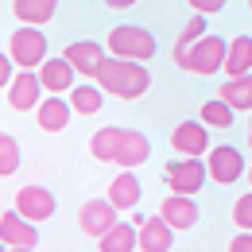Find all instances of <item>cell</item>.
Listing matches in <instances>:
<instances>
[{"label":"cell","mask_w":252,"mask_h":252,"mask_svg":"<svg viewBox=\"0 0 252 252\" xmlns=\"http://www.w3.org/2000/svg\"><path fill=\"white\" fill-rule=\"evenodd\" d=\"M90 156L97 163H117V167H140V163H148L152 156V140L144 136V132H136V128H97L94 136H90Z\"/></svg>","instance_id":"6da1fadb"},{"label":"cell","mask_w":252,"mask_h":252,"mask_svg":"<svg viewBox=\"0 0 252 252\" xmlns=\"http://www.w3.org/2000/svg\"><path fill=\"white\" fill-rule=\"evenodd\" d=\"M97 86L105 90V94L121 97V101H136V97H144L152 90V74H148V66L136 63V59H105L101 66V74L94 78Z\"/></svg>","instance_id":"7a4b0ae2"},{"label":"cell","mask_w":252,"mask_h":252,"mask_svg":"<svg viewBox=\"0 0 252 252\" xmlns=\"http://www.w3.org/2000/svg\"><path fill=\"white\" fill-rule=\"evenodd\" d=\"M225 55H229V39L202 35L194 47H187L183 55H175V66L187 70V74H198V78H210V74L225 70Z\"/></svg>","instance_id":"3957f363"},{"label":"cell","mask_w":252,"mask_h":252,"mask_svg":"<svg viewBox=\"0 0 252 252\" xmlns=\"http://www.w3.org/2000/svg\"><path fill=\"white\" fill-rule=\"evenodd\" d=\"M156 47H159L156 35L148 28H140V24H121V28L109 32V55H117V59L148 63V59H156Z\"/></svg>","instance_id":"277c9868"},{"label":"cell","mask_w":252,"mask_h":252,"mask_svg":"<svg viewBox=\"0 0 252 252\" xmlns=\"http://www.w3.org/2000/svg\"><path fill=\"white\" fill-rule=\"evenodd\" d=\"M8 59L20 66V70H39V66L47 63V35L32 28V24H24V28H16L12 39H8Z\"/></svg>","instance_id":"5b68a950"},{"label":"cell","mask_w":252,"mask_h":252,"mask_svg":"<svg viewBox=\"0 0 252 252\" xmlns=\"http://www.w3.org/2000/svg\"><path fill=\"white\" fill-rule=\"evenodd\" d=\"M206 179H210V167H206L202 156H179L175 163L163 167V183L175 194H198Z\"/></svg>","instance_id":"8992f818"},{"label":"cell","mask_w":252,"mask_h":252,"mask_svg":"<svg viewBox=\"0 0 252 252\" xmlns=\"http://www.w3.org/2000/svg\"><path fill=\"white\" fill-rule=\"evenodd\" d=\"M206 167H210V179H214L218 187H233L241 175H249V167H245V152H237L233 144H218V148H210V152H206Z\"/></svg>","instance_id":"52a82bcc"},{"label":"cell","mask_w":252,"mask_h":252,"mask_svg":"<svg viewBox=\"0 0 252 252\" xmlns=\"http://www.w3.org/2000/svg\"><path fill=\"white\" fill-rule=\"evenodd\" d=\"M4 90H8L4 97H8V105H12L16 113H32V109H39V101H43V94H47L39 70H20Z\"/></svg>","instance_id":"ba28073f"},{"label":"cell","mask_w":252,"mask_h":252,"mask_svg":"<svg viewBox=\"0 0 252 252\" xmlns=\"http://www.w3.org/2000/svg\"><path fill=\"white\" fill-rule=\"evenodd\" d=\"M117 214H121V210L109 202V194H105V198H90V202L78 210V229H82L86 237L101 241V237L117 225Z\"/></svg>","instance_id":"9c48e42d"},{"label":"cell","mask_w":252,"mask_h":252,"mask_svg":"<svg viewBox=\"0 0 252 252\" xmlns=\"http://www.w3.org/2000/svg\"><path fill=\"white\" fill-rule=\"evenodd\" d=\"M0 241L4 249H35L39 245V221H28L16 206L0 214Z\"/></svg>","instance_id":"30bf717a"},{"label":"cell","mask_w":252,"mask_h":252,"mask_svg":"<svg viewBox=\"0 0 252 252\" xmlns=\"http://www.w3.org/2000/svg\"><path fill=\"white\" fill-rule=\"evenodd\" d=\"M16 210H20L28 221H39V225H43V221L55 218L59 198H55L47 187H35V183H28V187H20V194H16Z\"/></svg>","instance_id":"8fae6325"},{"label":"cell","mask_w":252,"mask_h":252,"mask_svg":"<svg viewBox=\"0 0 252 252\" xmlns=\"http://www.w3.org/2000/svg\"><path fill=\"white\" fill-rule=\"evenodd\" d=\"M171 148L179 156H202V152H210L214 148L210 144V125L206 121H179L175 132H171Z\"/></svg>","instance_id":"7c38bea8"},{"label":"cell","mask_w":252,"mask_h":252,"mask_svg":"<svg viewBox=\"0 0 252 252\" xmlns=\"http://www.w3.org/2000/svg\"><path fill=\"white\" fill-rule=\"evenodd\" d=\"M66 59L74 63L78 74H86V78H97L101 74V66L109 59V51H105V43H97V39H78V43H70L63 51Z\"/></svg>","instance_id":"4fadbf2b"},{"label":"cell","mask_w":252,"mask_h":252,"mask_svg":"<svg viewBox=\"0 0 252 252\" xmlns=\"http://www.w3.org/2000/svg\"><path fill=\"white\" fill-rule=\"evenodd\" d=\"M70 117H74V105L63 94H47L39 101V109H35V125L43 128V132H63L70 125Z\"/></svg>","instance_id":"5bb4252c"},{"label":"cell","mask_w":252,"mask_h":252,"mask_svg":"<svg viewBox=\"0 0 252 252\" xmlns=\"http://www.w3.org/2000/svg\"><path fill=\"white\" fill-rule=\"evenodd\" d=\"M175 233H179V229L163 218V214L144 218V221H140V252H171Z\"/></svg>","instance_id":"9a60e30c"},{"label":"cell","mask_w":252,"mask_h":252,"mask_svg":"<svg viewBox=\"0 0 252 252\" xmlns=\"http://www.w3.org/2000/svg\"><path fill=\"white\" fill-rule=\"evenodd\" d=\"M159 214L171 221L175 229H194L198 218H202V210H198V202H194V194H167L163 198V206H159Z\"/></svg>","instance_id":"2e32d148"},{"label":"cell","mask_w":252,"mask_h":252,"mask_svg":"<svg viewBox=\"0 0 252 252\" xmlns=\"http://www.w3.org/2000/svg\"><path fill=\"white\" fill-rule=\"evenodd\" d=\"M39 78H43V90H47V94H70V90H74V86H78V82H74V78H78V70H74V63H70V59H47V63L39 66Z\"/></svg>","instance_id":"e0dca14e"},{"label":"cell","mask_w":252,"mask_h":252,"mask_svg":"<svg viewBox=\"0 0 252 252\" xmlns=\"http://www.w3.org/2000/svg\"><path fill=\"white\" fill-rule=\"evenodd\" d=\"M140 198H144V187H140V179L125 167V171L109 183V202H113L121 214H128V210H136V206H140Z\"/></svg>","instance_id":"ac0fdd59"},{"label":"cell","mask_w":252,"mask_h":252,"mask_svg":"<svg viewBox=\"0 0 252 252\" xmlns=\"http://www.w3.org/2000/svg\"><path fill=\"white\" fill-rule=\"evenodd\" d=\"M136 249H140V225L136 221H117L101 237V252H136Z\"/></svg>","instance_id":"d6986e66"},{"label":"cell","mask_w":252,"mask_h":252,"mask_svg":"<svg viewBox=\"0 0 252 252\" xmlns=\"http://www.w3.org/2000/svg\"><path fill=\"white\" fill-rule=\"evenodd\" d=\"M55 12H59V0H12V16L32 28H43Z\"/></svg>","instance_id":"ffe728a7"},{"label":"cell","mask_w":252,"mask_h":252,"mask_svg":"<svg viewBox=\"0 0 252 252\" xmlns=\"http://www.w3.org/2000/svg\"><path fill=\"white\" fill-rule=\"evenodd\" d=\"M70 105H74L78 117H97L101 105H105V90H101L97 82H78V86L70 90Z\"/></svg>","instance_id":"44dd1931"},{"label":"cell","mask_w":252,"mask_h":252,"mask_svg":"<svg viewBox=\"0 0 252 252\" xmlns=\"http://www.w3.org/2000/svg\"><path fill=\"white\" fill-rule=\"evenodd\" d=\"M225 74H252V35H233L229 39V55H225Z\"/></svg>","instance_id":"7402d4cb"},{"label":"cell","mask_w":252,"mask_h":252,"mask_svg":"<svg viewBox=\"0 0 252 252\" xmlns=\"http://www.w3.org/2000/svg\"><path fill=\"white\" fill-rule=\"evenodd\" d=\"M218 97H225L237 113H252V74H237L225 78V86L218 90Z\"/></svg>","instance_id":"603a6c76"},{"label":"cell","mask_w":252,"mask_h":252,"mask_svg":"<svg viewBox=\"0 0 252 252\" xmlns=\"http://www.w3.org/2000/svg\"><path fill=\"white\" fill-rule=\"evenodd\" d=\"M233 117H237V109H233L225 97H214V101L202 105V121L210 128H233Z\"/></svg>","instance_id":"cb8c5ba5"},{"label":"cell","mask_w":252,"mask_h":252,"mask_svg":"<svg viewBox=\"0 0 252 252\" xmlns=\"http://www.w3.org/2000/svg\"><path fill=\"white\" fill-rule=\"evenodd\" d=\"M206 28H210V24H206V16H202V12H194V16L187 20V28L179 32V43H175V55H183V51H187V47H194V43H198L202 35H210Z\"/></svg>","instance_id":"d4e9b609"},{"label":"cell","mask_w":252,"mask_h":252,"mask_svg":"<svg viewBox=\"0 0 252 252\" xmlns=\"http://www.w3.org/2000/svg\"><path fill=\"white\" fill-rule=\"evenodd\" d=\"M16 167H20V144H16V136H0V175L4 179H12L16 175Z\"/></svg>","instance_id":"484cf974"},{"label":"cell","mask_w":252,"mask_h":252,"mask_svg":"<svg viewBox=\"0 0 252 252\" xmlns=\"http://www.w3.org/2000/svg\"><path fill=\"white\" fill-rule=\"evenodd\" d=\"M233 221H237V229H249L252 233V190L233 202Z\"/></svg>","instance_id":"4316f807"},{"label":"cell","mask_w":252,"mask_h":252,"mask_svg":"<svg viewBox=\"0 0 252 252\" xmlns=\"http://www.w3.org/2000/svg\"><path fill=\"white\" fill-rule=\"evenodd\" d=\"M187 4L194 8V12H202V16H214V12H221L229 0H187Z\"/></svg>","instance_id":"83f0119b"},{"label":"cell","mask_w":252,"mask_h":252,"mask_svg":"<svg viewBox=\"0 0 252 252\" xmlns=\"http://www.w3.org/2000/svg\"><path fill=\"white\" fill-rule=\"evenodd\" d=\"M229 252H252V233L249 229H241V233L229 241Z\"/></svg>","instance_id":"f1b7e54d"},{"label":"cell","mask_w":252,"mask_h":252,"mask_svg":"<svg viewBox=\"0 0 252 252\" xmlns=\"http://www.w3.org/2000/svg\"><path fill=\"white\" fill-rule=\"evenodd\" d=\"M140 0H105V8H113V12H125V8H136Z\"/></svg>","instance_id":"f546056e"},{"label":"cell","mask_w":252,"mask_h":252,"mask_svg":"<svg viewBox=\"0 0 252 252\" xmlns=\"http://www.w3.org/2000/svg\"><path fill=\"white\" fill-rule=\"evenodd\" d=\"M0 78H4V86H8V82H12V59H8V55H4V59H0Z\"/></svg>","instance_id":"4dcf8cb0"},{"label":"cell","mask_w":252,"mask_h":252,"mask_svg":"<svg viewBox=\"0 0 252 252\" xmlns=\"http://www.w3.org/2000/svg\"><path fill=\"white\" fill-rule=\"evenodd\" d=\"M4 252H35V249H4Z\"/></svg>","instance_id":"1f68e13d"},{"label":"cell","mask_w":252,"mask_h":252,"mask_svg":"<svg viewBox=\"0 0 252 252\" xmlns=\"http://www.w3.org/2000/svg\"><path fill=\"white\" fill-rule=\"evenodd\" d=\"M249 152H252V121H249Z\"/></svg>","instance_id":"d6a6232c"},{"label":"cell","mask_w":252,"mask_h":252,"mask_svg":"<svg viewBox=\"0 0 252 252\" xmlns=\"http://www.w3.org/2000/svg\"><path fill=\"white\" fill-rule=\"evenodd\" d=\"M249 187H252V167H249Z\"/></svg>","instance_id":"836d02e7"},{"label":"cell","mask_w":252,"mask_h":252,"mask_svg":"<svg viewBox=\"0 0 252 252\" xmlns=\"http://www.w3.org/2000/svg\"><path fill=\"white\" fill-rule=\"evenodd\" d=\"M249 12H252V0H249Z\"/></svg>","instance_id":"e575fe53"}]
</instances>
